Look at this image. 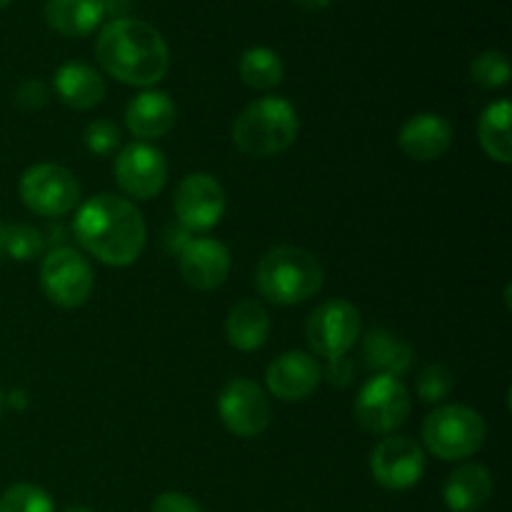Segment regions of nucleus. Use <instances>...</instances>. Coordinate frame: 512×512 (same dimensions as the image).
Segmentation results:
<instances>
[{
  "mask_svg": "<svg viewBox=\"0 0 512 512\" xmlns=\"http://www.w3.org/2000/svg\"><path fill=\"white\" fill-rule=\"evenodd\" d=\"M78 243L110 268L133 265L148 243V225L133 200L98 193L85 200L73 220Z\"/></svg>",
  "mask_w": 512,
  "mask_h": 512,
  "instance_id": "1",
  "label": "nucleus"
},
{
  "mask_svg": "<svg viewBox=\"0 0 512 512\" xmlns=\"http://www.w3.org/2000/svg\"><path fill=\"white\" fill-rule=\"evenodd\" d=\"M95 58L118 83L153 88L168 75L170 50L158 28L138 18H113L100 28Z\"/></svg>",
  "mask_w": 512,
  "mask_h": 512,
  "instance_id": "2",
  "label": "nucleus"
},
{
  "mask_svg": "<svg viewBox=\"0 0 512 512\" xmlns=\"http://www.w3.org/2000/svg\"><path fill=\"white\" fill-rule=\"evenodd\" d=\"M325 270L313 253L295 245L270 248L255 268V288L273 305H300L320 293Z\"/></svg>",
  "mask_w": 512,
  "mask_h": 512,
  "instance_id": "3",
  "label": "nucleus"
},
{
  "mask_svg": "<svg viewBox=\"0 0 512 512\" xmlns=\"http://www.w3.org/2000/svg\"><path fill=\"white\" fill-rule=\"evenodd\" d=\"M300 120L285 98H258L240 110L233 123V143L248 158H273L298 140Z\"/></svg>",
  "mask_w": 512,
  "mask_h": 512,
  "instance_id": "4",
  "label": "nucleus"
},
{
  "mask_svg": "<svg viewBox=\"0 0 512 512\" xmlns=\"http://www.w3.org/2000/svg\"><path fill=\"white\" fill-rule=\"evenodd\" d=\"M488 438V425L468 405H440L423 423V445L438 460L473 458Z\"/></svg>",
  "mask_w": 512,
  "mask_h": 512,
  "instance_id": "5",
  "label": "nucleus"
},
{
  "mask_svg": "<svg viewBox=\"0 0 512 512\" xmlns=\"http://www.w3.org/2000/svg\"><path fill=\"white\" fill-rule=\"evenodd\" d=\"M40 288L45 298L58 308H80L88 303L95 290L93 265L83 253L68 245L48 250L40 263Z\"/></svg>",
  "mask_w": 512,
  "mask_h": 512,
  "instance_id": "6",
  "label": "nucleus"
},
{
  "mask_svg": "<svg viewBox=\"0 0 512 512\" xmlns=\"http://www.w3.org/2000/svg\"><path fill=\"white\" fill-rule=\"evenodd\" d=\"M355 420L365 433L393 435L410 418L413 400L400 378L373 375L355 398Z\"/></svg>",
  "mask_w": 512,
  "mask_h": 512,
  "instance_id": "7",
  "label": "nucleus"
},
{
  "mask_svg": "<svg viewBox=\"0 0 512 512\" xmlns=\"http://www.w3.org/2000/svg\"><path fill=\"white\" fill-rule=\"evenodd\" d=\"M18 193L30 213L40 218H60L78 205L80 185L63 165L38 163L20 175Z\"/></svg>",
  "mask_w": 512,
  "mask_h": 512,
  "instance_id": "8",
  "label": "nucleus"
},
{
  "mask_svg": "<svg viewBox=\"0 0 512 512\" xmlns=\"http://www.w3.org/2000/svg\"><path fill=\"white\" fill-rule=\"evenodd\" d=\"M363 320L360 310L348 300H325L310 313L305 325V338L315 355L325 360L343 358L360 338Z\"/></svg>",
  "mask_w": 512,
  "mask_h": 512,
  "instance_id": "9",
  "label": "nucleus"
},
{
  "mask_svg": "<svg viewBox=\"0 0 512 512\" xmlns=\"http://www.w3.org/2000/svg\"><path fill=\"white\" fill-rule=\"evenodd\" d=\"M218 415L225 428L238 438H258L273 423V405L258 383L235 378L220 390Z\"/></svg>",
  "mask_w": 512,
  "mask_h": 512,
  "instance_id": "10",
  "label": "nucleus"
},
{
  "mask_svg": "<svg viewBox=\"0 0 512 512\" xmlns=\"http://www.w3.org/2000/svg\"><path fill=\"white\" fill-rule=\"evenodd\" d=\"M225 190L210 173H193L175 188L173 210L188 233H208L225 215Z\"/></svg>",
  "mask_w": 512,
  "mask_h": 512,
  "instance_id": "11",
  "label": "nucleus"
},
{
  "mask_svg": "<svg viewBox=\"0 0 512 512\" xmlns=\"http://www.w3.org/2000/svg\"><path fill=\"white\" fill-rule=\"evenodd\" d=\"M115 180L135 200H153L168 183V160L153 143H130L115 158Z\"/></svg>",
  "mask_w": 512,
  "mask_h": 512,
  "instance_id": "12",
  "label": "nucleus"
},
{
  "mask_svg": "<svg viewBox=\"0 0 512 512\" xmlns=\"http://www.w3.org/2000/svg\"><path fill=\"white\" fill-rule=\"evenodd\" d=\"M375 483L388 490H410L425 473V450L408 435H388L370 455Z\"/></svg>",
  "mask_w": 512,
  "mask_h": 512,
  "instance_id": "13",
  "label": "nucleus"
},
{
  "mask_svg": "<svg viewBox=\"0 0 512 512\" xmlns=\"http://www.w3.org/2000/svg\"><path fill=\"white\" fill-rule=\"evenodd\" d=\"M323 383V365L303 350H288L278 355L265 370V385L270 393L285 403L305 400Z\"/></svg>",
  "mask_w": 512,
  "mask_h": 512,
  "instance_id": "14",
  "label": "nucleus"
},
{
  "mask_svg": "<svg viewBox=\"0 0 512 512\" xmlns=\"http://www.w3.org/2000/svg\"><path fill=\"white\" fill-rule=\"evenodd\" d=\"M230 250L215 238L185 240L180 250V275L193 290L208 293L220 288L230 275Z\"/></svg>",
  "mask_w": 512,
  "mask_h": 512,
  "instance_id": "15",
  "label": "nucleus"
},
{
  "mask_svg": "<svg viewBox=\"0 0 512 512\" xmlns=\"http://www.w3.org/2000/svg\"><path fill=\"white\" fill-rule=\"evenodd\" d=\"M398 145L415 163H433L443 158L453 145V125L438 113H418L403 123Z\"/></svg>",
  "mask_w": 512,
  "mask_h": 512,
  "instance_id": "16",
  "label": "nucleus"
},
{
  "mask_svg": "<svg viewBox=\"0 0 512 512\" xmlns=\"http://www.w3.org/2000/svg\"><path fill=\"white\" fill-rule=\"evenodd\" d=\"M175 118H178V108H175L173 98L155 88L138 93L125 108V125L143 143L168 135L173 130Z\"/></svg>",
  "mask_w": 512,
  "mask_h": 512,
  "instance_id": "17",
  "label": "nucleus"
},
{
  "mask_svg": "<svg viewBox=\"0 0 512 512\" xmlns=\"http://www.w3.org/2000/svg\"><path fill=\"white\" fill-rule=\"evenodd\" d=\"M53 90L63 105L73 110H90L103 103L105 80L93 65L68 60L53 75Z\"/></svg>",
  "mask_w": 512,
  "mask_h": 512,
  "instance_id": "18",
  "label": "nucleus"
},
{
  "mask_svg": "<svg viewBox=\"0 0 512 512\" xmlns=\"http://www.w3.org/2000/svg\"><path fill=\"white\" fill-rule=\"evenodd\" d=\"M493 498V475L485 465L465 463L448 475L443 500L453 512H478Z\"/></svg>",
  "mask_w": 512,
  "mask_h": 512,
  "instance_id": "19",
  "label": "nucleus"
},
{
  "mask_svg": "<svg viewBox=\"0 0 512 512\" xmlns=\"http://www.w3.org/2000/svg\"><path fill=\"white\" fill-rule=\"evenodd\" d=\"M103 0H45V23L65 38H85L105 20Z\"/></svg>",
  "mask_w": 512,
  "mask_h": 512,
  "instance_id": "20",
  "label": "nucleus"
},
{
  "mask_svg": "<svg viewBox=\"0 0 512 512\" xmlns=\"http://www.w3.org/2000/svg\"><path fill=\"white\" fill-rule=\"evenodd\" d=\"M270 315L260 300H240L225 320V338L240 353H253L268 343Z\"/></svg>",
  "mask_w": 512,
  "mask_h": 512,
  "instance_id": "21",
  "label": "nucleus"
},
{
  "mask_svg": "<svg viewBox=\"0 0 512 512\" xmlns=\"http://www.w3.org/2000/svg\"><path fill=\"white\" fill-rule=\"evenodd\" d=\"M363 360L375 375L400 378L413 365V348L400 335L385 328H375L363 338Z\"/></svg>",
  "mask_w": 512,
  "mask_h": 512,
  "instance_id": "22",
  "label": "nucleus"
},
{
  "mask_svg": "<svg viewBox=\"0 0 512 512\" xmlns=\"http://www.w3.org/2000/svg\"><path fill=\"white\" fill-rule=\"evenodd\" d=\"M512 105L508 98L495 100L483 110L478 120V140L490 160L500 165L512 163V138H510Z\"/></svg>",
  "mask_w": 512,
  "mask_h": 512,
  "instance_id": "23",
  "label": "nucleus"
},
{
  "mask_svg": "<svg viewBox=\"0 0 512 512\" xmlns=\"http://www.w3.org/2000/svg\"><path fill=\"white\" fill-rule=\"evenodd\" d=\"M240 80L253 90H273L283 83V60L275 50L265 45H255L240 55Z\"/></svg>",
  "mask_w": 512,
  "mask_h": 512,
  "instance_id": "24",
  "label": "nucleus"
},
{
  "mask_svg": "<svg viewBox=\"0 0 512 512\" xmlns=\"http://www.w3.org/2000/svg\"><path fill=\"white\" fill-rule=\"evenodd\" d=\"M45 250L43 230L30 223H13L5 228V258H13L18 263H30L40 258Z\"/></svg>",
  "mask_w": 512,
  "mask_h": 512,
  "instance_id": "25",
  "label": "nucleus"
},
{
  "mask_svg": "<svg viewBox=\"0 0 512 512\" xmlns=\"http://www.w3.org/2000/svg\"><path fill=\"white\" fill-rule=\"evenodd\" d=\"M470 78L485 90H500L510 83V58L503 50H483L470 63Z\"/></svg>",
  "mask_w": 512,
  "mask_h": 512,
  "instance_id": "26",
  "label": "nucleus"
},
{
  "mask_svg": "<svg viewBox=\"0 0 512 512\" xmlns=\"http://www.w3.org/2000/svg\"><path fill=\"white\" fill-rule=\"evenodd\" d=\"M0 512H55V503L33 483H15L0 495Z\"/></svg>",
  "mask_w": 512,
  "mask_h": 512,
  "instance_id": "27",
  "label": "nucleus"
},
{
  "mask_svg": "<svg viewBox=\"0 0 512 512\" xmlns=\"http://www.w3.org/2000/svg\"><path fill=\"white\" fill-rule=\"evenodd\" d=\"M453 388V370L443 363L428 365L418 378V398L423 400V403H443Z\"/></svg>",
  "mask_w": 512,
  "mask_h": 512,
  "instance_id": "28",
  "label": "nucleus"
},
{
  "mask_svg": "<svg viewBox=\"0 0 512 512\" xmlns=\"http://www.w3.org/2000/svg\"><path fill=\"white\" fill-rule=\"evenodd\" d=\"M120 140H123V133H120L118 125L110 123V120H93V123L85 125L83 143L93 155L105 158V155H110L113 150L120 148Z\"/></svg>",
  "mask_w": 512,
  "mask_h": 512,
  "instance_id": "29",
  "label": "nucleus"
},
{
  "mask_svg": "<svg viewBox=\"0 0 512 512\" xmlns=\"http://www.w3.org/2000/svg\"><path fill=\"white\" fill-rule=\"evenodd\" d=\"M48 103V88L43 80H25L15 93V105L23 110H40Z\"/></svg>",
  "mask_w": 512,
  "mask_h": 512,
  "instance_id": "30",
  "label": "nucleus"
},
{
  "mask_svg": "<svg viewBox=\"0 0 512 512\" xmlns=\"http://www.w3.org/2000/svg\"><path fill=\"white\" fill-rule=\"evenodd\" d=\"M150 512H203V508H200L190 495L170 490V493H160L158 498L153 500Z\"/></svg>",
  "mask_w": 512,
  "mask_h": 512,
  "instance_id": "31",
  "label": "nucleus"
},
{
  "mask_svg": "<svg viewBox=\"0 0 512 512\" xmlns=\"http://www.w3.org/2000/svg\"><path fill=\"white\" fill-rule=\"evenodd\" d=\"M353 375H355V365L350 363L348 358H333L328 360V365L323 368V380H328L333 388H348L353 383Z\"/></svg>",
  "mask_w": 512,
  "mask_h": 512,
  "instance_id": "32",
  "label": "nucleus"
},
{
  "mask_svg": "<svg viewBox=\"0 0 512 512\" xmlns=\"http://www.w3.org/2000/svg\"><path fill=\"white\" fill-rule=\"evenodd\" d=\"M5 405H10V408L15 410L28 408V393H25V390H13L10 395H5Z\"/></svg>",
  "mask_w": 512,
  "mask_h": 512,
  "instance_id": "33",
  "label": "nucleus"
},
{
  "mask_svg": "<svg viewBox=\"0 0 512 512\" xmlns=\"http://www.w3.org/2000/svg\"><path fill=\"white\" fill-rule=\"evenodd\" d=\"M295 3H298L303 10H323L328 8L333 0H295Z\"/></svg>",
  "mask_w": 512,
  "mask_h": 512,
  "instance_id": "34",
  "label": "nucleus"
},
{
  "mask_svg": "<svg viewBox=\"0 0 512 512\" xmlns=\"http://www.w3.org/2000/svg\"><path fill=\"white\" fill-rule=\"evenodd\" d=\"M5 228H8V225L0 223V260L5 258Z\"/></svg>",
  "mask_w": 512,
  "mask_h": 512,
  "instance_id": "35",
  "label": "nucleus"
},
{
  "mask_svg": "<svg viewBox=\"0 0 512 512\" xmlns=\"http://www.w3.org/2000/svg\"><path fill=\"white\" fill-rule=\"evenodd\" d=\"M65 512H93V510L85 508V505H73V508H68Z\"/></svg>",
  "mask_w": 512,
  "mask_h": 512,
  "instance_id": "36",
  "label": "nucleus"
},
{
  "mask_svg": "<svg viewBox=\"0 0 512 512\" xmlns=\"http://www.w3.org/2000/svg\"><path fill=\"white\" fill-rule=\"evenodd\" d=\"M5 408H8V405H5V393H3V390H0V418H3Z\"/></svg>",
  "mask_w": 512,
  "mask_h": 512,
  "instance_id": "37",
  "label": "nucleus"
},
{
  "mask_svg": "<svg viewBox=\"0 0 512 512\" xmlns=\"http://www.w3.org/2000/svg\"><path fill=\"white\" fill-rule=\"evenodd\" d=\"M10 3H13V0H0V10H3V8H8Z\"/></svg>",
  "mask_w": 512,
  "mask_h": 512,
  "instance_id": "38",
  "label": "nucleus"
}]
</instances>
